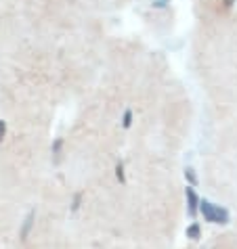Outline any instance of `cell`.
<instances>
[{
	"mask_svg": "<svg viewBox=\"0 0 237 249\" xmlns=\"http://www.w3.org/2000/svg\"><path fill=\"white\" fill-rule=\"evenodd\" d=\"M185 237L187 239H191V241H199L201 239V226L198 222H193L185 228Z\"/></svg>",
	"mask_w": 237,
	"mask_h": 249,
	"instance_id": "277c9868",
	"label": "cell"
},
{
	"mask_svg": "<svg viewBox=\"0 0 237 249\" xmlns=\"http://www.w3.org/2000/svg\"><path fill=\"white\" fill-rule=\"evenodd\" d=\"M82 199H84V193L78 191V193H76V195H74V199H72V212H74V213H76V212H78L80 207H82Z\"/></svg>",
	"mask_w": 237,
	"mask_h": 249,
	"instance_id": "8992f818",
	"label": "cell"
},
{
	"mask_svg": "<svg viewBox=\"0 0 237 249\" xmlns=\"http://www.w3.org/2000/svg\"><path fill=\"white\" fill-rule=\"evenodd\" d=\"M199 213L204 216L206 222H210V224H222V226H225V224L231 222V213H229L227 207L214 205L212 201H208V199H201Z\"/></svg>",
	"mask_w": 237,
	"mask_h": 249,
	"instance_id": "6da1fadb",
	"label": "cell"
},
{
	"mask_svg": "<svg viewBox=\"0 0 237 249\" xmlns=\"http://www.w3.org/2000/svg\"><path fill=\"white\" fill-rule=\"evenodd\" d=\"M220 2H222V13H225V11H229V9H231V6H233V2H235V0H220Z\"/></svg>",
	"mask_w": 237,
	"mask_h": 249,
	"instance_id": "8fae6325",
	"label": "cell"
},
{
	"mask_svg": "<svg viewBox=\"0 0 237 249\" xmlns=\"http://www.w3.org/2000/svg\"><path fill=\"white\" fill-rule=\"evenodd\" d=\"M185 180L189 182V186H195L198 184V174H195L193 168H185Z\"/></svg>",
	"mask_w": 237,
	"mask_h": 249,
	"instance_id": "52a82bcc",
	"label": "cell"
},
{
	"mask_svg": "<svg viewBox=\"0 0 237 249\" xmlns=\"http://www.w3.org/2000/svg\"><path fill=\"white\" fill-rule=\"evenodd\" d=\"M34 220H36V212L30 210V212H27V216L23 218L21 228H19V239H21L23 243L30 239V232H32V228H34Z\"/></svg>",
	"mask_w": 237,
	"mask_h": 249,
	"instance_id": "3957f363",
	"label": "cell"
},
{
	"mask_svg": "<svg viewBox=\"0 0 237 249\" xmlns=\"http://www.w3.org/2000/svg\"><path fill=\"white\" fill-rule=\"evenodd\" d=\"M185 197H187V213H189L191 218H195L199 213L201 199L198 197V193H195L193 186H187V189H185Z\"/></svg>",
	"mask_w": 237,
	"mask_h": 249,
	"instance_id": "7a4b0ae2",
	"label": "cell"
},
{
	"mask_svg": "<svg viewBox=\"0 0 237 249\" xmlns=\"http://www.w3.org/2000/svg\"><path fill=\"white\" fill-rule=\"evenodd\" d=\"M6 136V122L0 120V142H2V138Z\"/></svg>",
	"mask_w": 237,
	"mask_h": 249,
	"instance_id": "30bf717a",
	"label": "cell"
},
{
	"mask_svg": "<svg viewBox=\"0 0 237 249\" xmlns=\"http://www.w3.org/2000/svg\"><path fill=\"white\" fill-rule=\"evenodd\" d=\"M116 178L120 184H126V172H124V161L116 163Z\"/></svg>",
	"mask_w": 237,
	"mask_h": 249,
	"instance_id": "5b68a950",
	"label": "cell"
},
{
	"mask_svg": "<svg viewBox=\"0 0 237 249\" xmlns=\"http://www.w3.org/2000/svg\"><path fill=\"white\" fill-rule=\"evenodd\" d=\"M122 126H124V128H130V126H132V111H130V109H126V111H124Z\"/></svg>",
	"mask_w": 237,
	"mask_h": 249,
	"instance_id": "ba28073f",
	"label": "cell"
},
{
	"mask_svg": "<svg viewBox=\"0 0 237 249\" xmlns=\"http://www.w3.org/2000/svg\"><path fill=\"white\" fill-rule=\"evenodd\" d=\"M61 147H63V138H57V141H55V144H53V155H59Z\"/></svg>",
	"mask_w": 237,
	"mask_h": 249,
	"instance_id": "9c48e42d",
	"label": "cell"
}]
</instances>
